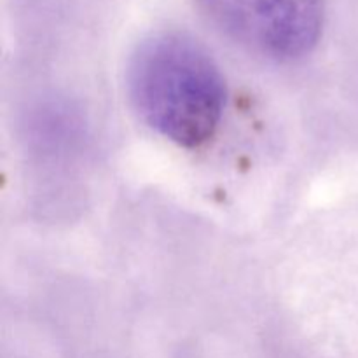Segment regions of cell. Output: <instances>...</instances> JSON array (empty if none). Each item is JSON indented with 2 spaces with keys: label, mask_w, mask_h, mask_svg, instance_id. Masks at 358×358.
Instances as JSON below:
<instances>
[{
  "label": "cell",
  "mask_w": 358,
  "mask_h": 358,
  "mask_svg": "<svg viewBox=\"0 0 358 358\" xmlns=\"http://www.w3.org/2000/svg\"><path fill=\"white\" fill-rule=\"evenodd\" d=\"M126 90L138 117L163 138L198 149L213 135L226 108V80L194 37L178 30L150 34L126 66Z\"/></svg>",
  "instance_id": "cell-1"
},
{
  "label": "cell",
  "mask_w": 358,
  "mask_h": 358,
  "mask_svg": "<svg viewBox=\"0 0 358 358\" xmlns=\"http://www.w3.org/2000/svg\"><path fill=\"white\" fill-rule=\"evenodd\" d=\"M222 34L276 62L306 56L324 27V0H199Z\"/></svg>",
  "instance_id": "cell-2"
}]
</instances>
